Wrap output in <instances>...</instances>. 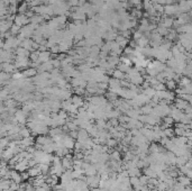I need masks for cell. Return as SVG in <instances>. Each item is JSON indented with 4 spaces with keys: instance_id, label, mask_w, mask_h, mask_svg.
<instances>
[{
    "instance_id": "5b68a950",
    "label": "cell",
    "mask_w": 192,
    "mask_h": 191,
    "mask_svg": "<svg viewBox=\"0 0 192 191\" xmlns=\"http://www.w3.org/2000/svg\"><path fill=\"white\" fill-rule=\"evenodd\" d=\"M192 30V27H191V24H185V25H182V26H179L177 28H175V32L180 33V34H183V33H191Z\"/></svg>"
},
{
    "instance_id": "7c38bea8",
    "label": "cell",
    "mask_w": 192,
    "mask_h": 191,
    "mask_svg": "<svg viewBox=\"0 0 192 191\" xmlns=\"http://www.w3.org/2000/svg\"><path fill=\"white\" fill-rule=\"evenodd\" d=\"M37 74V70L34 69V68H30V69H27V70L23 73V76H27V78H29V76H35Z\"/></svg>"
},
{
    "instance_id": "8fae6325",
    "label": "cell",
    "mask_w": 192,
    "mask_h": 191,
    "mask_svg": "<svg viewBox=\"0 0 192 191\" xmlns=\"http://www.w3.org/2000/svg\"><path fill=\"white\" fill-rule=\"evenodd\" d=\"M116 68H117V70L121 71V72H122V73H125V74H126L127 72L129 71V69H130V66H129V65L124 64V63H121V62H119V64H118Z\"/></svg>"
},
{
    "instance_id": "52a82bcc",
    "label": "cell",
    "mask_w": 192,
    "mask_h": 191,
    "mask_svg": "<svg viewBox=\"0 0 192 191\" xmlns=\"http://www.w3.org/2000/svg\"><path fill=\"white\" fill-rule=\"evenodd\" d=\"M127 173H128V176L129 178H133V176H141V169H138V167H131V169H128L127 170Z\"/></svg>"
},
{
    "instance_id": "3957f363",
    "label": "cell",
    "mask_w": 192,
    "mask_h": 191,
    "mask_svg": "<svg viewBox=\"0 0 192 191\" xmlns=\"http://www.w3.org/2000/svg\"><path fill=\"white\" fill-rule=\"evenodd\" d=\"M115 42H116L118 45L120 46L121 48H125V47L128 45L129 40H127V38H125V37H122L121 35H117V37L115 38Z\"/></svg>"
},
{
    "instance_id": "6da1fadb",
    "label": "cell",
    "mask_w": 192,
    "mask_h": 191,
    "mask_svg": "<svg viewBox=\"0 0 192 191\" xmlns=\"http://www.w3.org/2000/svg\"><path fill=\"white\" fill-rule=\"evenodd\" d=\"M14 21H15V25L19 26V27H24V26L29 24V18H27L25 14H19L15 17Z\"/></svg>"
},
{
    "instance_id": "2e32d148",
    "label": "cell",
    "mask_w": 192,
    "mask_h": 191,
    "mask_svg": "<svg viewBox=\"0 0 192 191\" xmlns=\"http://www.w3.org/2000/svg\"><path fill=\"white\" fill-rule=\"evenodd\" d=\"M50 52H51V54H59L60 53V47H59V45L56 44V45H54V46H52L50 48Z\"/></svg>"
},
{
    "instance_id": "277c9868",
    "label": "cell",
    "mask_w": 192,
    "mask_h": 191,
    "mask_svg": "<svg viewBox=\"0 0 192 191\" xmlns=\"http://www.w3.org/2000/svg\"><path fill=\"white\" fill-rule=\"evenodd\" d=\"M83 174L86 176H96L97 174V169H96V165L95 164H91L86 167V170L83 171Z\"/></svg>"
},
{
    "instance_id": "e0dca14e",
    "label": "cell",
    "mask_w": 192,
    "mask_h": 191,
    "mask_svg": "<svg viewBox=\"0 0 192 191\" xmlns=\"http://www.w3.org/2000/svg\"><path fill=\"white\" fill-rule=\"evenodd\" d=\"M20 135L23 136L24 138H25V137H29V136H30V131H28L27 128H24V129H21V131H20Z\"/></svg>"
},
{
    "instance_id": "ba28073f",
    "label": "cell",
    "mask_w": 192,
    "mask_h": 191,
    "mask_svg": "<svg viewBox=\"0 0 192 191\" xmlns=\"http://www.w3.org/2000/svg\"><path fill=\"white\" fill-rule=\"evenodd\" d=\"M177 182L180 183V184H182L183 187H189L190 186V178H188V176H179V178H177Z\"/></svg>"
},
{
    "instance_id": "9c48e42d",
    "label": "cell",
    "mask_w": 192,
    "mask_h": 191,
    "mask_svg": "<svg viewBox=\"0 0 192 191\" xmlns=\"http://www.w3.org/2000/svg\"><path fill=\"white\" fill-rule=\"evenodd\" d=\"M136 42H137V46H138V47H145V46H148L149 40L146 38V37H144V36H141V38H138Z\"/></svg>"
},
{
    "instance_id": "9a60e30c",
    "label": "cell",
    "mask_w": 192,
    "mask_h": 191,
    "mask_svg": "<svg viewBox=\"0 0 192 191\" xmlns=\"http://www.w3.org/2000/svg\"><path fill=\"white\" fill-rule=\"evenodd\" d=\"M118 144V141L117 140H115V138H109V140H107V142H106V145L110 148V147H115V146Z\"/></svg>"
},
{
    "instance_id": "d6986e66",
    "label": "cell",
    "mask_w": 192,
    "mask_h": 191,
    "mask_svg": "<svg viewBox=\"0 0 192 191\" xmlns=\"http://www.w3.org/2000/svg\"><path fill=\"white\" fill-rule=\"evenodd\" d=\"M184 191H191V188H190V186L185 187V188H184Z\"/></svg>"
},
{
    "instance_id": "4fadbf2b",
    "label": "cell",
    "mask_w": 192,
    "mask_h": 191,
    "mask_svg": "<svg viewBox=\"0 0 192 191\" xmlns=\"http://www.w3.org/2000/svg\"><path fill=\"white\" fill-rule=\"evenodd\" d=\"M28 9H29V8H28V4L24 1V2L17 8V11H18L19 14H25L26 11H28Z\"/></svg>"
},
{
    "instance_id": "30bf717a",
    "label": "cell",
    "mask_w": 192,
    "mask_h": 191,
    "mask_svg": "<svg viewBox=\"0 0 192 191\" xmlns=\"http://www.w3.org/2000/svg\"><path fill=\"white\" fill-rule=\"evenodd\" d=\"M106 99L108 101H111V104H114V102H116V101L118 100V95H117L116 93L109 91L108 93H106Z\"/></svg>"
},
{
    "instance_id": "7a4b0ae2",
    "label": "cell",
    "mask_w": 192,
    "mask_h": 191,
    "mask_svg": "<svg viewBox=\"0 0 192 191\" xmlns=\"http://www.w3.org/2000/svg\"><path fill=\"white\" fill-rule=\"evenodd\" d=\"M90 136L88 134V131L86 129H82V128H79V131H78V136H76V142H80L81 144L83 145L84 144V142L89 138Z\"/></svg>"
},
{
    "instance_id": "ac0fdd59",
    "label": "cell",
    "mask_w": 192,
    "mask_h": 191,
    "mask_svg": "<svg viewBox=\"0 0 192 191\" xmlns=\"http://www.w3.org/2000/svg\"><path fill=\"white\" fill-rule=\"evenodd\" d=\"M34 191H46V189L44 187H36V189Z\"/></svg>"
},
{
    "instance_id": "5bb4252c",
    "label": "cell",
    "mask_w": 192,
    "mask_h": 191,
    "mask_svg": "<svg viewBox=\"0 0 192 191\" xmlns=\"http://www.w3.org/2000/svg\"><path fill=\"white\" fill-rule=\"evenodd\" d=\"M9 29H10V35L15 36V35H17V34H18V33L20 32V27H19V26L15 25V24H12Z\"/></svg>"
},
{
    "instance_id": "8992f818",
    "label": "cell",
    "mask_w": 192,
    "mask_h": 191,
    "mask_svg": "<svg viewBox=\"0 0 192 191\" xmlns=\"http://www.w3.org/2000/svg\"><path fill=\"white\" fill-rule=\"evenodd\" d=\"M111 76H112L114 79H117V80H125V78H126L125 73H122L121 71L117 70V69L111 72Z\"/></svg>"
}]
</instances>
